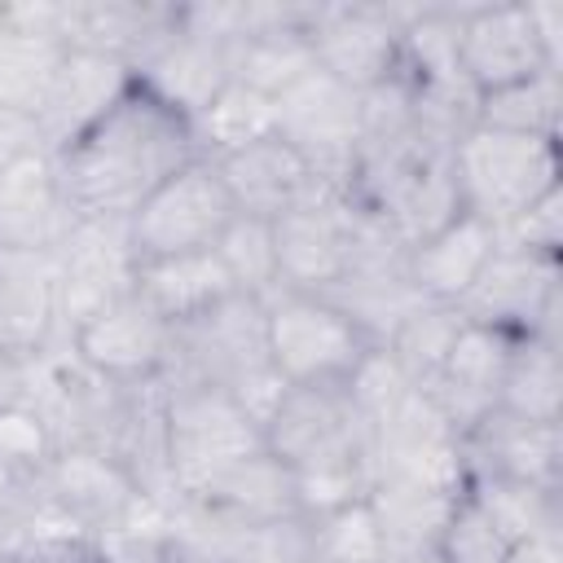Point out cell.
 I'll return each mask as SVG.
<instances>
[{
    "instance_id": "1",
    "label": "cell",
    "mask_w": 563,
    "mask_h": 563,
    "mask_svg": "<svg viewBox=\"0 0 563 563\" xmlns=\"http://www.w3.org/2000/svg\"><path fill=\"white\" fill-rule=\"evenodd\" d=\"M198 154L194 123L132 79L75 141L53 154V172L75 224H123L167 176H176Z\"/></svg>"
},
{
    "instance_id": "2",
    "label": "cell",
    "mask_w": 563,
    "mask_h": 563,
    "mask_svg": "<svg viewBox=\"0 0 563 563\" xmlns=\"http://www.w3.org/2000/svg\"><path fill=\"white\" fill-rule=\"evenodd\" d=\"M260 449V422L224 387L176 378V387L163 396V462L180 493L202 497L224 471Z\"/></svg>"
},
{
    "instance_id": "3",
    "label": "cell",
    "mask_w": 563,
    "mask_h": 563,
    "mask_svg": "<svg viewBox=\"0 0 563 563\" xmlns=\"http://www.w3.org/2000/svg\"><path fill=\"white\" fill-rule=\"evenodd\" d=\"M453 185L466 211L501 229L559 185V141L466 123L453 136Z\"/></svg>"
},
{
    "instance_id": "4",
    "label": "cell",
    "mask_w": 563,
    "mask_h": 563,
    "mask_svg": "<svg viewBox=\"0 0 563 563\" xmlns=\"http://www.w3.org/2000/svg\"><path fill=\"white\" fill-rule=\"evenodd\" d=\"M264 343L268 365L286 387L347 383L374 339L343 312L330 295L277 290L264 299Z\"/></svg>"
},
{
    "instance_id": "5",
    "label": "cell",
    "mask_w": 563,
    "mask_h": 563,
    "mask_svg": "<svg viewBox=\"0 0 563 563\" xmlns=\"http://www.w3.org/2000/svg\"><path fill=\"white\" fill-rule=\"evenodd\" d=\"M238 216L233 194L220 176V167L198 154L176 176H167L128 220V251L132 264L141 260H167V255H194L211 251L224 224Z\"/></svg>"
},
{
    "instance_id": "6",
    "label": "cell",
    "mask_w": 563,
    "mask_h": 563,
    "mask_svg": "<svg viewBox=\"0 0 563 563\" xmlns=\"http://www.w3.org/2000/svg\"><path fill=\"white\" fill-rule=\"evenodd\" d=\"M361 207L339 189L321 185L299 207L282 211L273 220V246H277V290H303V295H330L356 251Z\"/></svg>"
},
{
    "instance_id": "7",
    "label": "cell",
    "mask_w": 563,
    "mask_h": 563,
    "mask_svg": "<svg viewBox=\"0 0 563 563\" xmlns=\"http://www.w3.org/2000/svg\"><path fill=\"white\" fill-rule=\"evenodd\" d=\"M70 343H75V361L114 387L158 383L176 356V330L150 303H141L132 286L97 303L88 317H79Z\"/></svg>"
},
{
    "instance_id": "8",
    "label": "cell",
    "mask_w": 563,
    "mask_h": 563,
    "mask_svg": "<svg viewBox=\"0 0 563 563\" xmlns=\"http://www.w3.org/2000/svg\"><path fill=\"white\" fill-rule=\"evenodd\" d=\"M277 114V136H286L317 176L325 180H347L361 145V92L312 66L295 88H286L273 101Z\"/></svg>"
},
{
    "instance_id": "9",
    "label": "cell",
    "mask_w": 563,
    "mask_h": 563,
    "mask_svg": "<svg viewBox=\"0 0 563 563\" xmlns=\"http://www.w3.org/2000/svg\"><path fill=\"white\" fill-rule=\"evenodd\" d=\"M466 321L497 325L519 339H545L559 343L554 334V312H559V260L554 255H532L519 246H497L479 282L466 290L457 303Z\"/></svg>"
},
{
    "instance_id": "10",
    "label": "cell",
    "mask_w": 563,
    "mask_h": 563,
    "mask_svg": "<svg viewBox=\"0 0 563 563\" xmlns=\"http://www.w3.org/2000/svg\"><path fill=\"white\" fill-rule=\"evenodd\" d=\"M264 449L290 471H299L330 457L369 453V427L352 409L343 383L286 387V396L264 422Z\"/></svg>"
},
{
    "instance_id": "11",
    "label": "cell",
    "mask_w": 563,
    "mask_h": 563,
    "mask_svg": "<svg viewBox=\"0 0 563 563\" xmlns=\"http://www.w3.org/2000/svg\"><path fill=\"white\" fill-rule=\"evenodd\" d=\"M457 70L471 97L559 70L537 35L532 4H484L457 13Z\"/></svg>"
},
{
    "instance_id": "12",
    "label": "cell",
    "mask_w": 563,
    "mask_h": 563,
    "mask_svg": "<svg viewBox=\"0 0 563 563\" xmlns=\"http://www.w3.org/2000/svg\"><path fill=\"white\" fill-rule=\"evenodd\" d=\"M466 479H506L559 493V422H523L515 413H484L457 435Z\"/></svg>"
},
{
    "instance_id": "13",
    "label": "cell",
    "mask_w": 563,
    "mask_h": 563,
    "mask_svg": "<svg viewBox=\"0 0 563 563\" xmlns=\"http://www.w3.org/2000/svg\"><path fill=\"white\" fill-rule=\"evenodd\" d=\"M515 343H519V334H506V330L479 325V321H462L440 374L422 387L457 435L497 409V391H501L506 365L515 356Z\"/></svg>"
},
{
    "instance_id": "14",
    "label": "cell",
    "mask_w": 563,
    "mask_h": 563,
    "mask_svg": "<svg viewBox=\"0 0 563 563\" xmlns=\"http://www.w3.org/2000/svg\"><path fill=\"white\" fill-rule=\"evenodd\" d=\"M501 246V229L479 211H457L422 242L405 246V277L427 303H462Z\"/></svg>"
},
{
    "instance_id": "15",
    "label": "cell",
    "mask_w": 563,
    "mask_h": 563,
    "mask_svg": "<svg viewBox=\"0 0 563 563\" xmlns=\"http://www.w3.org/2000/svg\"><path fill=\"white\" fill-rule=\"evenodd\" d=\"M40 479L48 484V497L88 528H123L145 497V484L132 475L128 462L88 444L57 449Z\"/></svg>"
},
{
    "instance_id": "16",
    "label": "cell",
    "mask_w": 563,
    "mask_h": 563,
    "mask_svg": "<svg viewBox=\"0 0 563 563\" xmlns=\"http://www.w3.org/2000/svg\"><path fill=\"white\" fill-rule=\"evenodd\" d=\"M211 163L220 167V176L233 194V207L242 216H260V220H277L282 211L299 207L308 194H317L325 185V176H317L312 163L277 132L246 141Z\"/></svg>"
},
{
    "instance_id": "17",
    "label": "cell",
    "mask_w": 563,
    "mask_h": 563,
    "mask_svg": "<svg viewBox=\"0 0 563 563\" xmlns=\"http://www.w3.org/2000/svg\"><path fill=\"white\" fill-rule=\"evenodd\" d=\"M70 229L75 216L57 189L53 154L35 150L0 167V246L57 255Z\"/></svg>"
},
{
    "instance_id": "18",
    "label": "cell",
    "mask_w": 563,
    "mask_h": 563,
    "mask_svg": "<svg viewBox=\"0 0 563 563\" xmlns=\"http://www.w3.org/2000/svg\"><path fill=\"white\" fill-rule=\"evenodd\" d=\"M312 53L325 75H334L352 92H365L396 70L400 18L383 9H317Z\"/></svg>"
},
{
    "instance_id": "19",
    "label": "cell",
    "mask_w": 563,
    "mask_h": 563,
    "mask_svg": "<svg viewBox=\"0 0 563 563\" xmlns=\"http://www.w3.org/2000/svg\"><path fill=\"white\" fill-rule=\"evenodd\" d=\"M128 84H132V66L123 57L97 48H66L35 114L44 150L57 154L66 141H75Z\"/></svg>"
},
{
    "instance_id": "20",
    "label": "cell",
    "mask_w": 563,
    "mask_h": 563,
    "mask_svg": "<svg viewBox=\"0 0 563 563\" xmlns=\"http://www.w3.org/2000/svg\"><path fill=\"white\" fill-rule=\"evenodd\" d=\"M57 321V255L0 246V352L31 356Z\"/></svg>"
},
{
    "instance_id": "21",
    "label": "cell",
    "mask_w": 563,
    "mask_h": 563,
    "mask_svg": "<svg viewBox=\"0 0 563 563\" xmlns=\"http://www.w3.org/2000/svg\"><path fill=\"white\" fill-rule=\"evenodd\" d=\"M198 501H202L207 515H216V519H224L242 532H264V528L299 519L295 475L268 449H260L246 462H238L233 471H224Z\"/></svg>"
},
{
    "instance_id": "22",
    "label": "cell",
    "mask_w": 563,
    "mask_h": 563,
    "mask_svg": "<svg viewBox=\"0 0 563 563\" xmlns=\"http://www.w3.org/2000/svg\"><path fill=\"white\" fill-rule=\"evenodd\" d=\"M132 295L141 303H150L176 330L238 290H233L224 264L216 260V251H194V255H167V260L132 264Z\"/></svg>"
},
{
    "instance_id": "23",
    "label": "cell",
    "mask_w": 563,
    "mask_h": 563,
    "mask_svg": "<svg viewBox=\"0 0 563 563\" xmlns=\"http://www.w3.org/2000/svg\"><path fill=\"white\" fill-rule=\"evenodd\" d=\"M559 106H563V88H559V70H541L528 75L519 84L479 92L471 106V123L479 128H497V132H515V136H559Z\"/></svg>"
},
{
    "instance_id": "24",
    "label": "cell",
    "mask_w": 563,
    "mask_h": 563,
    "mask_svg": "<svg viewBox=\"0 0 563 563\" xmlns=\"http://www.w3.org/2000/svg\"><path fill=\"white\" fill-rule=\"evenodd\" d=\"M563 405V365H559V343L545 339H519L515 356L506 365L497 409L515 413L523 422H559Z\"/></svg>"
},
{
    "instance_id": "25",
    "label": "cell",
    "mask_w": 563,
    "mask_h": 563,
    "mask_svg": "<svg viewBox=\"0 0 563 563\" xmlns=\"http://www.w3.org/2000/svg\"><path fill=\"white\" fill-rule=\"evenodd\" d=\"M303 559L308 563H387V541H383L374 501L361 497L330 515L303 519Z\"/></svg>"
},
{
    "instance_id": "26",
    "label": "cell",
    "mask_w": 563,
    "mask_h": 563,
    "mask_svg": "<svg viewBox=\"0 0 563 563\" xmlns=\"http://www.w3.org/2000/svg\"><path fill=\"white\" fill-rule=\"evenodd\" d=\"M462 312L453 308V303H413L405 317H400V325L387 334V352L396 356V365L405 369V378L413 383V387H427L435 374H440V365H444V356H449V347H453V339H457V330H462Z\"/></svg>"
},
{
    "instance_id": "27",
    "label": "cell",
    "mask_w": 563,
    "mask_h": 563,
    "mask_svg": "<svg viewBox=\"0 0 563 563\" xmlns=\"http://www.w3.org/2000/svg\"><path fill=\"white\" fill-rule=\"evenodd\" d=\"M66 44L62 40H44V35H18L0 26V106L4 110H22V114H40V101L57 75Z\"/></svg>"
},
{
    "instance_id": "28",
    "label": "cell",
    "mask_w": 563,
    "mask_h": 563,
    "mask_svg": "<svg viewBox=\"0 0 563 563\" xmlns=\"http://www.w3.org/2000/svg\"><path fill=\"white\" fill-rule=\"evenodd\" d=\"M216 260L224 264L238 295L268 299L277 295V246H273V220L260 216H233L224 233L216 238Z\"/></svg>"
},
{
    "instance_id": "29",
    "label": "cell",
    "mask_w": 563,
    "mask_h": 563,
    "mask_svg": "<svg viewBox=\"0 0 563 563\" xmlns=\"http://www.w3.org/2000/svg\"><path fill=\"white\" fill-rule=\"evenodd\" d=\"M277 128V114H273V101L242 88V84H224V92L194 119V136H198V150L207 158H220L246 141H260Z\"/></svg>"
},
{
    "instance_id": "30",
    "label": "cell",
    "mask_w": 563,
    "mask_h": 563,
    "mask_svg": "<svg viewBox=\"0 0 563 563\" xmlns=\"http://www.w3.org/2000/svg\"><path fill=\"white\" fill-rule=\"evenodd\" d=\"M510 545L515 541L497 528V519L479 506V497L462 488L435 537V563H506Z\"/></svg>"
},
{
    "instance_id": "31",
    "label": "cell",
    "mask_w": 563,
    "mask_h": 563,
    "mask_svg": "<svg viewBox=\"0 0 563 563\" xmlns=\"http://www.w3.org/2000/svg\"><path fill=\"white\" fill-rule=\"evenodd\" d=\"M563 189L554 185L550 194H541L532 207H523L510 224H501V242L532 251V255H554L559 260V238H563Z\"/></svg>"
},
{
    "instance_id": "32",
    "label": "cell",
    "mask_w": 563,
    "mask_h": 563,
    "mask_svg": "<svg viewBox=\"0 0 563 563\" xmlns=\"http://www.w3.org/2000/svg\"><path fill=\"white\" fill-rule=\"evenodd\" d=\"M26 563H110V554L101 541L70 532V537H40L26 554Z\"/></svg>"
},
{
    "instance_id": "33",
    "label": "cell",
    "mask_w": 563,
    "mask_h": 563,
    "mask_svg": "<svg viewBox=\"0 0 563 563\" xmlns=\"http://www.w3.org/2000/svg\"><path fill=\"white\" fill-rule=\"evenodd\" d=\"M506 563H563V550H559V532L519 537V541L506 550Z\"/></svg>"
},
{
    "instance_id": "34",
    "label": "cell",
    "mask_w": 563,
    "mask_h": 563,
    "mask_svg": "<svg viewBox=\"0 0 563 563\" xmlns=\"http://www.w3.org/2000/svg\"><path fill=\"white\" fill-rule=\"evenodd\" d=\"M26 400V361L0 352V409Z\"/></svg>"
}]
</instances>
